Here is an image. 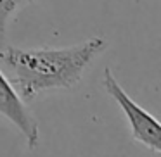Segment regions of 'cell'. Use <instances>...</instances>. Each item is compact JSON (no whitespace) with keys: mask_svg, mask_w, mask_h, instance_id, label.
<instances>
[{"mask_svg":"<svg viewBox=\"0 0 161 157\" xmlns=\"http://www.w3.org/2000/svg\"><path fill=\"white\" fill-rule=\"evenodd\" d=\"M35 2L36 0H0V49L7 45V29L16 14Z\"/></svg>","mask_w":161,"mask_h":157,"instance_id":"obj_4","label":"cell"},{"mask_svg":"<svg viewBox=\"0 0 161 157\" xmlns=\"http://www.w3.org/2000/svg\"><path fill=\"white\" fill-rule=\"evenodd\" d=\"M0 116L7 118L28 142V149H35L40 142L38 121L26 107V102L19 97L11 81L0 69Z\"/></svg>","mask_w":161,"mask_h":157,"instance_id":"obj_3","label":"cell"},{"mask_svg":"<svg viewBox=\"0 0 161 157\" xmlns=\"http://www.w3.org/2000/svg\"><path fill=\"white\" fill-rule=\"evenodd\" d=\"M102 86L108 92V95L121 107L126 121L130 124L132 136L149 150L159 154L161 152V126L154 116H151L147 111H144L135 100H132L128 93L121 88L111 69L106 67L104 78H102Z\"/></svg>","mask_w":161,"mask_h":157,"instance_id":"obj_2","label":"cell"},{"mask_svg":"<svg viewBox=\"0 0 161 157\" xmlns=\"http://www.w3.org/2000/svg\"><path fill=\"white\" fill-rule=\"evenodd\" d=\"M108 49L104 38H90L63 49H0V69L25 102L42 92L71 90L81 81L85 71Z\"/></svg>","mask_w":161,"mask_h":157,"instance_id":"obj_1","label":"cell"}]
</instances>
